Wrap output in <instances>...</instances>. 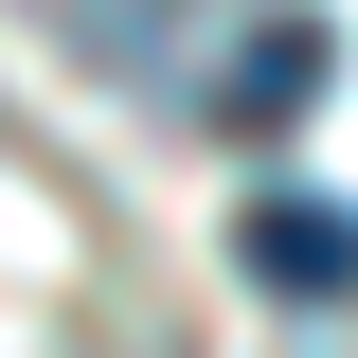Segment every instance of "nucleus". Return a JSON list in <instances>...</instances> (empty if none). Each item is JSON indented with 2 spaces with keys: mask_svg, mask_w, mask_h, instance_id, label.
Returning <instances> with one entry per match:
<instances>
[{
  "mask_svg": "<svg viewBox=\"0 0 358 358\" xmlns=\"http://www.w3.org/2000/svg\"><path fill=\"white\" fill-rule=\"evenodd\" d=\"M322 72H341V18H287V0H268L251 36L215 54V143H287L322 108Z\"/></svg>",
  "mask_w": 358,
  "mask_h": 358,
  "instance_id": "1",
  "label": "nucleus"
},
{
  "mask_svg": "<svg viewBox=\"0 0 358 358\" xmlns=\"http://www.w3.org/2000/svg\"><path fill=\"white\" fill-rule=\"evenodd\" d=\"M233 268H251L287 322H341L358 305V215L341 197H251V215H233Z\"/></svg>",
  "mask_w": 358,
  "mask_h": 358,
  "instance_id": "2",
  "label": "nucleus"
},
{
  "mask_svg": "<svg viewBox=\"0 0 358 358\" xmlns=\"http://www.w3.org/2000/svg\"><path fill=\"white\" fill-rule=\"evenodd\" d=\"M72 18H90V54H126V72H143V54H162L197 0H72Z\"/></svg>",
  "mask_w": 358,
  "mask_h": 358,
  "instance_id": "3",
  "label": "nucleus"
}]
</instances>
